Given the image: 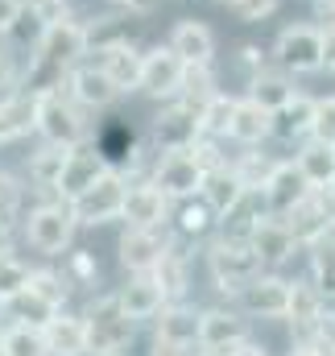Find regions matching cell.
<instances>
[{
    "instance_id": "cell-32",
    "label": "cell",
    "mask_w": 335,
    "mask_h": 356,
    "mask_svg": "<svg viewBox=\"0 0 335 356\" xmlns=\"http://www.w3.org/2000/svg\"><path fill=\"white\" fill-rule=\"evenodd\" d=\"M232 95H224V91H215L211 99H203L199 104V133L203 137H228V124H232Z\"/></svg>"
},
{
    "instance_id": "cell-53",
    "label": "cell",
    "mask_w": 335,
    "mask_h": 356,
    "mask_svg": "<svg viewBox=\"0 0 335 356\" xmlns=\"http://www.w3.org/2000/svg\"><path fill=\"white\" fill-rule=\"evenodd\" d=\"M315 344H319V353H323V356H335V336H332V340H315Z\"/></svg>"
},
{
    "instance_id": "cell-7",
    "label": "cell",
    "mask_w": 335,
    "mask_h": 356,
    "mask_svg": "<svg viewBox=\"0 0 335 356\" xmlns=\"http://www.w3.org/2000/svg\"><path fill=\"white\" fill-rule=\"evenodd\" d=\"M203 166H199V158L190 154V149H170V154H158V166H154V186L166 195V199H190V195H199V186H203Z\"/></svg>"
},
{
    "instance_id": "cell-15",
    "label": "cell",
    "mask_w": 335,
    "mask_h": 356,
    "mask_svg": "<svg viewBox=\"0 0 335 356\" xmlns=\"http://www.w3.org/2000/svg\"><path fill=\"white\" fill-rule=\"evenodd\" d=\"M166 46L186 63V67H211V58H215V33H211L203 21H195V17H182V21L170 29Z\"/></svg>"
},
{
    "instance_id": "cell-57",
    "label": "cell",
    "mask_w": 335,
    "mask_h": 356,
    "mask_svg": "<svg viewBox=\"0 0 335 356\" xmlns=\"http://www.w3.org/2000/svg\"><path fill=\"white\" fill-rule=\"evenodd\" d=\"M0 311H4V302H0Z\"/></svg>"
},
{
    "instance_id": "cell-22",
    "label": "cell",
    "mask_w": 335,
    "mask_h": 356,
    "mask_svg": "<svg viewBox=\"0 0 335 356\" xmlns=\"http://www.w3.org/2000/svg\"><path fill=\"white\" fill-rule=\"evenodd\" d=\"M249 191L240 186V178L232 175V166L224 162V166H215V170H207L203 175V186H199V199L207 203V211L215 216V220H224L240 199H245Z\"/></svg>"
},
{
    "instance_id": "cell-50",
    "label": "cell",
    "mask_w": 335,
    "mask_h": 356,
    "mask_svg": "<svg viewBox=\"0 0 335 356\" xmlns=\"http://www.w3.org/2000/svg\"><path fill=\"white\" fill-rule=\"evenodd\" d=\"M290 356H323V353H319V344H315V340H294Z\"/></svg>"
},
{
    "instance_id": "cell-20",
    "label": "cell",
    "mask_w": 335,
    "mask_h": 356,
    "mask_svg": "<svg viewBox=\"0 0 335 356\" xmlns=\"http://www.w3.org/2000/svg\"><path fill=\"white\" fill-rule=\"evenodd\" d=\"M323 307H327V298L315 290V282H290V302H286L281 319H290L298 340H311L319 319H323Z\"/></svg>"
},
{
    "instance_id": "cell-31",
    "label": "cell",
    "mask_w": 335,
    "mask_h": 356,
    "mask_svg": "<svg viewBox=\"0 0 335 356\" xmlns=\"http://www.w3.org/2000/svg\"><path fill=\"white\" fill-rule=\"evenodd\" d=\"M311 282H315V290L327 302H335V241H332V232L311 245Z\"/></svg>"
},
{
    "instance_id": "cell-38",
    "label": "cell",
    "mask_w": 335,
    "mask_h": 356,
    "mask_svg": "<svg viewBox=\"0 0 335 356\" xmlns=\"http://www.w3.org/2000/svg\"><path fill=\"white\" fill-rule=\"evenodd\" d=\"M29 286V266L25 261H17L13 253L8 257H0V302H8L17 290H25Z\"/></svg>"
},
{
    "instance_id": "cell-8",
    "label": "cell",
    "mask_w": 335,
    "mask_h": 356,
    "mask_svg": "<svg viewBox=\"0 0 335 356\" xmlns=\"http://www.w3.org/2000/svg\"><path fill=\"white\" fill-rule=\"evenodd\" d=\"M199 137H203V133H199V108H190V104H182V99H174L166 112L149 124V141H154L158 154L190 149Z\"/></svg>"
},
{
    "instance_id": "cell-3",
    "label": "cell",
    "mask_w": 335,
    "mask_h": 356,
    "mask_svg": "<svg viewBox=\"0 0 335 356\" xmlns=\"http://www.w3.org/2000/svg\"><path fill=\"white\" fill-rule=\"evenodd\" d=\"M75 216H71V203L67 199H42L29 216H25V236L29 245L42 253V257H63L71 253V241H75Z\"/></svg>"
},
{
    "instance_id": "cell-16",
    "label": "cell",
    "mask_w": 335,
    "mask_h": 356,
    "mask_svg": "<svg viewBox=\"0 0 335 356\" xmlns=\"http://www.w3.org/2000/svg\"><path fill=\"white\" fill-rule=\"evenodd\" d=\"M170 216V199L154 186V182H137L124 191V207H120V220L129 228H158L166 224Z\"/></svg>"
},
{
    "instance_id": "cell-30",
    "label": "cell",
    "mask_w": 335,
    "mask_h": 356,
    "mask_svg": "<svg viewBox=\"0 0 335 356\" xmlns=\"http://www.w3.org/2000/svg\"><path fill=\"white\" fill-rule=\"evenodd\" d=\"M290 95H294V79H290L281 67H265V71L249 75V99H256V104L269 108V112H277Z\"/></svg>"
},
{
    "instance_id": "cell-44",
    "label": "cell",
    "mask_w": 335,
    "mask_h": 356,
    "mask_svg": "<svg viewBox=\"0 0 335 356\" xmlns=\"http://www.w3.org/2000/svg\"><path fill=\"white\" fill-rule=\"evenodd\" d=\"M21 83V71H17V54L8 46H0V95H13Z\"/></svg>"
},
{
    "instance_id": "cell-33",
    "label": "cell",
    "mask_w": 335,
    "mask_h": 356,
    "mask_svg": "<svg viewBox=\"0 0 335 356\" xmlns=\"http://www.w3.org/2000/svg\"><path fill=\"white\" fill-rule=\"evenodd\" d=\"M0 356H50V353H46V340H42V327L13 323V327L4 332Z\"/></svg>"
},
{
    "instance_id": "cell-39",
    "label": "cell",
    "mask_w": 335,
    "mask_h": 356,
    "mask_svg": "<svg viewBox=\"0 0 335 356\" xmlns=\"http://www.w3.org/2000/svg\"><path fill=\"white\" fill-rule=\"evenodd\" d=\"M311 137L335 145V95L315 99V112H311Z\"/></svg>"
},
{
    "instance_id": "cell-25",
    "label": "cell",
    "mask_w": 335,
    "mask_h": 356,
    "mask_svg": "<svg viewBox=\"0 0 335 356\" xmlns=\"http://www.w3.org/2000/svg\"><path fill=\"white\" fill-rule=\"evenodd\" d=\"M67 145H50V141H42L33 154H29V182H33V191H42V195H58L54 186H58V178H63V166H67Z\"/></svg>"
},
{
    "instance_id": "cell-34",
    "label": "cell",
    "mask_w": 335,
    "mask_h": 356,
    "mask_svg": "<svg viewBox=\"0 0 335 356\" xmlns=\"http://www.w3.org/2000/svg\"><path fill=\"white\" fill-rule=\"evenodd\" d=\"M211 95H215V75H211V67H182V83H178V95H174V99L199 108V104L211 99Z\"/></svg>"
},
{
    "instance_id": "cell-12",
    "label": "cell",
    "mask_w": 335,
    "mask_h": 356,
    "mask_svg": "<svg viewBox=\"0 0 335 356\" xmlns=\"http://www.w3.org/2000/svg\"><path fill=\"white\" fill-rule=\"evenodd\" d=\"M63 83H67V95L79 104V108H91V112H99V108H108V104H116V83L104 75V67L99 63H75L67 75H63Z\"/></svg>"
},
{
    "instance_id": "cell-36",
    "label": "cell",
    "mask_w": 335,
    "mask_h": 356,
    "mask_svg": "<svg viewBox=\"0 0 335 356\" xmlns=\"http://www.w3.org/2000/svg\"><path fill=\"white\" fill-rule=\"evenodd\" d=\"M4 307H8V311L17 315V323H29V327H42V323H46V319L54 315V307H50L46 298H38V294H33L29 286H25V290H17V294H13V298L4 302Z\"/></svg>"
},
{
    "instance_id": "cell-6",
    "label": "cell",
    "mask_w": 335,
    "mask_h": 356,
    "mask_svg": "<svg viewBox=\"0 0 335 356\" xmlns=\"http://www.w3.org/2000/svg\"><path fill=\"white\" fill-rule=\"evenodd\" d=\"M273 63L286 75L323 71V29L319 25H286L273 42Z\"/></svg>"
},
{
    "instance_id": "cell-23",
    "label": "cell",
    "mask_w": 335,
    "mask_h": 356,
    "mask_svg": "<svg viewBox=\"0 0 335 356\" xmlns=\"http://www.w3.org/2000/svg\"><path fill=\"white\" fill-rule=\"evenodd\" d=\"M42 340H46V353L50 356H87V332H83L79 315L54 311L42 323Z\"/></svg>"
},
{
    "instance_id": "cell-21",
    "label": "cell",
    "mask_w": 335,
    "mask_h": 356,
    "mask_svg": "<svg viewBox=\"0 0 335 356\" xmlns=\"http://www.w3.org/2000/svg\"><path fill=\"white\" fill-rule=\"evenodd\" d=\"M108 170V162H104V154H99V145H75L71 154H67V166H63V178H58V199H75L79 191H83L87 182L95 175H104Z\"/></svg>"
},
{
    "instance_id": "cell-49",
    "label": "cell",
    "mask_w": 335,
    "mask_h": 356,
    "mask_svg": "<svg viewBox=\"0 0 335 356\" xmlns=\"http://www.w3.org/2000/svg\"><path fill=\"white\" fill-rule=\"evenodd\" d=\"M17 8H21V0H0V33L8 29V21L17 17Z\"/></svg>"
},
{
    "instance_id": "cell-52",
    "label": "cell",
    "mask_w": 335,
    "mask_h": 356,
    "mask_svg": "<svg viewBox=\"0 0 335 356\" xmlns=\"http://www.w3.org/2000/svg\"><path fill=\"white\" fill-rule=\"evenodd\" d=\"M154 4H158V0H120V8H124V13H149Z\"/></svg>"
},
{
    "instance_id": "cell-9",
    "label": "cell",
    "mask_w": 335,
    "mask_h": 356,
    "mask_svg": "<svg viewBox=\"0 0 335 356\" xmlns=\"http://www.w3.org/2000/svg\"><path fill=\"white\" fill-rule=\"evenodd\" d=\"M236 298H240V311H245V315H256V319H281V315H286V302H290V282L261 269L252 282H245V286L236 290Z\"/></svg>"
},
{
    "instance_id": "cell-37",
    "label": "cell",
    "mask_w": 335,
    "mask_h": 356,
    "mask_svg": "<svg viewBox=\"0 0 335 356\" xmlns=\"http://www.w3.org/2000/svg\"><path fill=\"white\" fill-rule=\"evenodd\" d=\"M269 170H273V162L269 158H261V154H240V162H232V175L240 178V186L245 191H261V182L269 178Z\"/></svg>"
},
{
    "instance_id": "cell-55",
    "label": "cell",
    "mask_w": 335,
    "mask_h": 356,
    "mask_svg": "<svg viewBox=\"0 0 335 356\" xmlns=\"http://www.w3.org/2000/svg\"><path fill=\"white\" fill-rule=\"evenodd\" d=\"M332 241H335V224H332Z\"/></svg>"
},
{
    "instance_id": "cell-54",
    "label": "cell",
    "mask_w": 335,
    "mask_h": 356,
    "mask_svg": "<svg viewBox=\"0 0 335 356\" xmlns=\"http://www.w3.org/2000/svg\"><path fill=\"white\" fill-rule=\"evenodd\" d=\"M0 344H4V327H0Z\"/></svg>"
},
{
    "instance_id": "cell-29",
    "label": "cell",
    "mask_w": 335,
    "mask_h": 356,
    "mask_svg": "<svg viewBox=\"0 0 335 356\" xmlns=\"http://www.w3.org/2000/svg\"><path fill=\"white\" fill-rule=\"evenodd\" d=\"M33 129V91H13V95H0V145L25 137Z\"/></svg>"
},
{
    "instance_id": "cell-10",
    "label": "cell",
    "mask_w": 335,
    "mask_h": 356,
    "mask_svg": "<svg viewBox=\"0 0 335 356\" xmlns=\"http://www.w3.org/2000/svg\"><path fill=\"white\" fill-rule=\"evenodd\" d=\"M182 67L186 63L170 46H154V50L141 54V79H137V88L145 91V95H154V99H174L178 83H182Z\"/></svg>"
},
{
    "instance_id": "cell-13",
    "label": "cell",
    "mask_w": 335,
    "mask_h": 356,
    "mask_svg": "<svg viewBox=\"0 0 335 356\" xmlns=\"http://www.w3.org/2000/svg\"><path fill=\"white\" fill-rule=\"evenodd\" d=\"M249 245L252 253L261 257V266H286L294 253H298V241H294V232L286 228V220L281 216H256V224H252L249 232Z\"/></svg>"
},
{
    "instance_id": "cell-2",
    "label": "cell",
    "mask_w": 335,
    "mask_h": 356,
    "mask_svg": "<svg viewBox=\"0 0 335 356\" xmlns=\"http://www.w3.org/2000/svg\"><path fill=\"white\" fill-rule=\"evenodd\" d=\"M83 332H87V356H112V353H124L137 336V323L120 311L116 294H104L87 307L83 315Z\"/></svg>"
},
{
    "instance_id": "cell-45",
    "label": "cell",
    "mask_w": 335,
    "mask_h": 356,
    "mask_svg": "<svg viewBox=\"0 0 335 356\" xmlns=\"http://www.w3.org/2000/svg\"><path fill=\"white\" fill-rule=\"evenodd\" d=\"M240 67H245L249 75H256V71H265V67H269V58H265V50H261V46H240Z\"/></svg>"
},
{
    "instance_id": "cell-11",
    "label": "cell",
    "mask_w": 335,
    "mask_h": 356,
    "mask_svg": "<svg viewBox=\"0 0 335 356\" xmlns=\"http://www.w3.org/2000/svg\"><path fill=\"white\" fill-rule=\"evenodd\" d=\"M166 245H170L166 224H158V228H124V236H120V266L129 273H154V266L166 253Z\"/></svg>"
},
{
    "instance_id": "cell-42",
    "label": "cell",
    "mask_w": 335,
    "mask_h": 356,
    "mask_svg": "<svg viewBox=\"0 0 335 356\" xmlns=\"http://www.w3.org/2000/svg\"><path fill=\"white\" fill-rule=\"evenodd\" d=\"M224 4H228L240 21H265V17H269L281 0H224Z\"/></svg>"
},
{
    "instance_id": "cell-47",
    "label": "cell",
    "mask_w": 335,
    "mask_h": 356,
    "mask_svg": "<svg viewBox=\"0 0 335 356\" xmlns=\"http://www.w3.org/2000/svg\"><path fill=\"white\" fill-rule=\"evenodd\" d=\"M323 71H335V29H323Z\"/></svg>"
},
{
    "instance_id": "cell-14",
    "label": "cell",
    "mask_w": 335,
    "mask_h": 356,
    "mask_svg": "<svg viewBox=\"0 0 335 356\" xmlns=\"http://www.w3.org/2000/svg\"><path fill=\"white\" fill-rule=\"evenodd\" d=\"M256 195H261V211H265V216H286V211L307 195V178L298 175L294 162H273V170L261 182Z\"/></svg>"
},
{
    "instance_id": "cell-1",
    "label": "cell",
    "mask_w": 335,
    "mask_h": 356,
    "mask_svg": "<svg viewBox=\"0 0 335 356\" xmlns=\"http://www.w3.org/2000/svg\"><path fill=\"white\" fill-rule=\"evenodd\" d=\"M33 129L42 133V141L50 145H83L87 141V120H83V108L67 95L63 88H50V91H33Z\"/></svg>"
},
{
    "instance_id": "cell-41",
    "label": "cell",
    "mask_w": 335,
    "mask_h": 356,
    "mask_svg": "<svg viewBox=\"0 0 335 356\" xmlns=\"http://www.w3.org/2000/svg\"><path fill=\"white\" fill-rule=\"evenodd\" d=\"M211 220H215V216L207 211L203 199H199V203H186V211H182V232H186V236H203V232L211 228Z\"/></svg>"
},
{
    "instance_id": "cell-48",
    "label": "cell",
    "mask_w": 335,
    "mask_h": 356,
    "mask_svg": "<svg viewBox=\"0 0 335 356\" xmlns=\"http://www.w3.org/2000/svg\"><path fill=\"white\" fill-rule=\"evenodd\" d=\"M13 253V220H0V257Z\"/></svg>"
},
{
    "instance_id": "cell-40",
    "label": "cell",
    "mask_w": 335,
    "mask_h": 356,
    "mask_svg": "<svg viewBox=\"0 0 335 356\" xmlns=\"http://www.w3.org/2000/svg\"><path fill=\"white\" fill-rule=\"evenodd\" d=\"M71 286H95V277H99V266H95V257L91 253H67V273H63Z\"/></svg>"
},
{
    "instance_id": "cell-56",
    "label": "cell",
    "mask_w": 335,
    "mask_h": 356,
    "mask_svg": "<svg viewBox=\"0 0 335 356\" xmlns=\"http://www.w3.org/2000/svg\"><path fill=\"white\" fill-rule=\"evenodd\" d=\"M112 356H124V353H112Z\"/></svg>"
},
{
    "instance_id": "cell-27",
    "label": "cell",
    "mask_w": 335,
    "mask_h": 356,
    "mask_svg": "<svg viewBox=\"0 0 335 356\" xmlns=\"http://www.w3.org/2000/svg\"><path fill=\"white\" fill-rule=\"evenodd\" d=\"M294 166H298V175L307 178V186H327V182H335V145L307 137L298 158H294Z\"/></svg>"
},
{
    "instance_id": "cell-51",
    "label": "cell",
    "mask_w": 335,
    "mask_h": 356,
    "mask_svg": "<svg viewBox=\"0 0 335 356\" xmlns=\"http://www.w3.org/2000/svg\"><path fill=\"white\" fill-rule=\"evenodd\" d=\"M232 356H269L261 344H252V340H240L236 348H232Z\"/></svg>"
},
{
    "instance_id": "cell-28",
    "label": "cell",
    "mask_w": 335,
    "mask_h": 356,
    "mask_svg": "<svg viewBox=\"0 0 335 356\" xmlns=\"http://www.w3.org/2000/svg\"><path fill=\"white\" fill-rule=\"evenodd\" d=\"M311 112H315V99L294 91V95L273 112V137H281V141H302V137H311Z\"/></svg>"
},
{
    "instance_id": "cell-18",
    "label": "cell",
    "mask_w": 335,
    "mask_h": 356,
    "mask_svg": "<svg viewBox=\"0 0 335 356\" xmlns=\"http://www.w3.org/2000/svg\"><path fill=\"white\" fill-rule=\"evenodd\" d=\"M240 340H249L245 311H232V307L199 311V348H224V344H240Z\"/></svg>"
},
{
    "instance_id": "cell-4",
    "label": "cell",
    "mask_w": 335,
    "mask_h": 356,
    "mask_svg": "<svg viewBox=\"0 0 335 356\" xmlns=\"http://www.w3.org/2000/svg\"><path fill=\"white\" fill-rule=\"evenodd\" d=\"M261 257L252 253L249 241H236V236H215L211 245H207V273H211V282H215V290L220 294H232L236 298V290L252 282L256 273H261Z\"/></svg>"
},
{
    "instance_id": "cell-5",
    "label": "cell",
    "mask_w": 335,
    "mask_h": 356,
    "mask_svg": "<svg viewBox=\"0 0 335 356\" xmlns=\"http://www.w3.org/2000/svg\"><path fill=\"white\" fill-rule=\"evenodd\" d=\"M124 191H129V178L120 175V170H112V166H108L104 175H95L83 191L75 195V199H67V203H71L75 224H108V220H120Z\"/></svg>"
},
{
    "instance_id": "cell-26",
    "label": "cell",
    "mask_w": 335,
    "mask_h": 356,
    "mask_svg": "<svg viewBox=\"0 0 335 356\" xmlns=\"http://www.w3.org/2000/svg\"><path fill=\"white\" fill-rule=\"evenodd\" d=\"M154 323H158V336H162V340L186 344V348L199 344V311L186 307V302H166V307L154 315Z\"/></svg>"
},
{
    "instance_id": "cell-35",
    "label": "cell",
    "mask_w": 335,
    "mask_h": 356,
    "mask_svg": "<svg viewBox=\"0 0 335 356\" xmlns=\"http://www.w3.org/2000/svg\"><path fill=\"white\" fill-rule=\"evenodd\" d=\"M29 290L38 298H46L54 311H63L67 307V294H71V282L63 273H54V269H29Z\"/></svg>"
},
{
    "instance_id": "cell-43",
    "label": "cell",
    "mask_w": 335,
    "mask_h": 356,
    "mask_svg": "<svg viewBox=\"0 0 335 356\" xmlns=\"http://www.w3.org/2000/svg\"><path fill=\"white\" fill-rule=\"evenodd\" d=\"M21 207V186L13 175H0V220H13Z\"/></svg>"
},
{
    "instance_id": "cell-17",
    "label": "cell",
    "mask_w": 335,
    "mask_h": 356,
    "mask_svg": "<svg viewBox=\"0 0 335 356\" xmlns=\"http://www.w3.org/2000/svg\"><path fill=\"white\" fill-rule=\"evenodd\" d=\"M95 54H99L104 75L116 83L120 95H124V91H137V79H141V50L133 46V38H129V33H124V38H116V42H108V46H99Z\"/></svg>"
},
{
    "instance_id": "cell-46",
    "label": "cell",
    "mask_w": 335,
    "mask_h": 356,
    "mask_svg": "<svg viewBox=\"0 0 335 356\" xmlns=\"http://www.w3.org/2000/svg\"><path fill=\"white\" fill-rule=\"evenodd\" d=\"M195 348H186V344H174V340H162V336H154V348L149 356H190Z\"/></svg>"
},
{
    "instance_id": "cell-24",
    "label": "cell",
    "mask_w": 335,
    "mask_h": 356,
    "mask_svg": "<svg viewBox=\"0 0 335 356\" xmlns=\"http://www.w3.org/2000/svg\"><path fill=\"white\" fill-rule=\"evenodd\" d=\"M228 137L240 141V145H261L265 137H273V112L261 108L256 99H236L232 104V124H228Z\"/></svg>"
},
{
    "instance_id": "cell-19",
    "label": "cell",
    "mask_w": 335,
    "mask_h": 356,
    "mask_svg": "<svg viewBox=\"0 0 335 356\" xmlns=\"http://www.w3.org/2000/svg\"><path fill=\"white\" fill-rule=\"evenodd\" d=\"M116 302H120V311L137 323V319H154V315L166 307V290H162V282H158L154 273H133L129 286H120Z\"/></svg>"
}]
</instances>
